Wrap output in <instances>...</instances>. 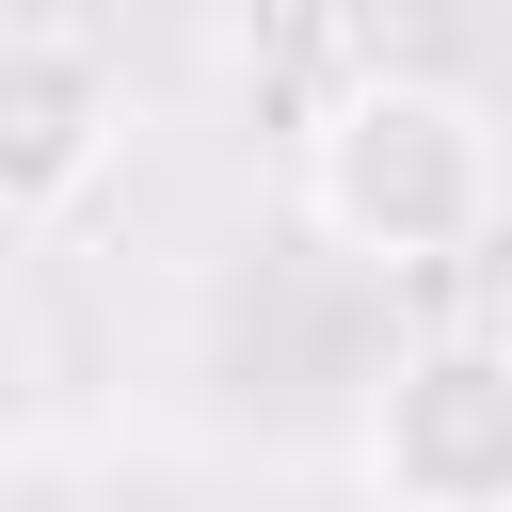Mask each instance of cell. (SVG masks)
Returning <instances> with one entry per match:
<instances>
[{"mask_svg":"<svg viewBox=\"0 0 512 512\" xmlns=\"http://www.w3.org/2000/svg\"><path fill=\"white\" fill-rule=\"evenodd\" d=\"M112 160H128V80L80 32H0V224L80 208Z\"/></svg>","mask_w":512,"mask_h":512,"instance_id":"3","label":"cell"},{"mask_svg":"<svg viewBox=\"0 0 512 512\" xmlns=\"http://www.w3.org/2000/svg\"><path fill=\"white\" fill-rule=\"evenodd\" d=\"M384 512H512V336H416L352 432Z\"/></svg>","mask_w":512,"mask_h":512,"instance_id":"2","label":"cell"},{"mask_svg":"<svg viewBox=\"0 0 512 512\" xmlns=\"http://www.w3.org/2000/svg\"><path fill=\"white\" fill-rule=\"evenodd\" d=\"M352 16H368V32H464L480 0H352Z\"/></svg>","mask_w":512,"mask_h":512,"instance_id":"5","label":"cell"},{"mask_svg":"<svg viewBox=\"0 0 512 512\" xmlns=\"http://www.w3.org/2000/svg\"><path fill=\"white\" fill-rule=\"evenodd\" d=\"M304 224L368 272H448L512 224V144H496V96L448 80V64H352L320 112H304Z\"/></svg>","mask_w":512,"mask_h":512,"instance_id":"1","label":"cell"},{"mask_svg":"<svg viewBox=\"0 0 512 512\" xmlns=\"http://www.w3.org/2000/svg\"><path fill=\"white\" fill-rule=\"evenodd\" d=\"M16 432H32V336L0 320V448H16Z\"/></svg>","mask_w":512,"mask_h":512,"instance_id":"4","label":"cell"}]
</instances>
